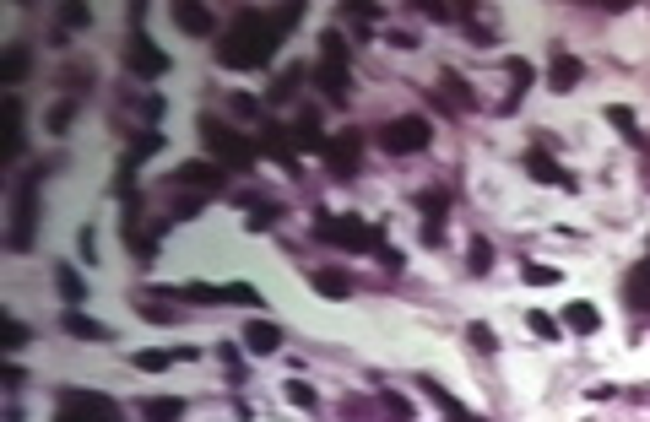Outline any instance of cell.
Wrapping results in <instances>:
<instances>
[{
    "mask_svg": "<svg viewBox=\"0 0 650 422\" xmlns=\"http://www.w3.org/2000/svg\"><path fill=\"white\" fill-rule=\"evenodd\" d=\"M65 81H71V92H81V87H92V70H81V65H71V70H65Z\"/></svg>",
    "mask_w": 650,
    "mask_h": 422,
    "instance_id": "7dc6e473",
    "label": "cell"
},
{
    "mask_svg": "<svg viewBox=\"0 0 650 422\" xmlns=\"http://www.w3.org/2000/svg\"><path fill=\"white\" fill-rule=\"evenodd\" d=\"M27 65H33V49H27V43H11V49L0 54V81H22Z\"/></svg>",
    "mask_w": 650,
    "mask_h": 422,
    "instance_id": "cb8c5ba5",
    "label": "cell"
},
{
    "mask_svg": "<svg viewBox=\"0 0 650 422\" xmlns=\"http://www.w3.org/2000/svg\"><path fill=\"white\" fill-rule=\"evenodd\" d=\"M380 412H385V417H396V422H412V407H407L401 396H391V390H380Z\"/></svg>",
    "mask_w": 650,
    "mask_h": 422,
    "instance_id": "60d3db41",
    "label": "cell"
},
{
    "mask_svg": "<svg viewBox=\"0 0 650 422\" xmlns=\"http://www.w3.org/2000/svg\"><path fill=\"white\" fill-rule=\"evenodd\" d=\"M76 27H92V11H87V5H60V27H54L49 38H54V43H65Z\"/></svg>",
    "mask_w": 650,
    "mask_h": 422,
    "instance_id": "484cf974",
    "label": "cell"
},
{
    "mask_svg": "<svg viewBox=\"0 0 650 422\" xmlns=\"http://www.w3.org/2000/svg\"><path fill=\"white\" fill-rule=\"evenodd\" d=\"M222 298H228V304H244V309H260V304H266L250 282H228V287H222Z\"/></svg>",
    "mask_w": 650,
    "mask_h": 422,
    "instance_id": "d590c367",
    "label": "cell"
},
{
    "mask_svg": "<svg viewBox=\"0 0 650 422\" xmlns=\"http://www.w3.org/2000/svg\"><path fill=\"white\" fill-rule=\"evenodd\" d=\"M645 184H650V146H645Z\"/></svg>",
    "mask_w": 650,
    "mask_h": 422,
    "instance_id": "f5cc1de1",
    "label": "cell"
},
{
    "mask_svg": "<svg viewBox=\"0 0 650 422\" xmlns=\"http://www.w3.org/2000/svg\"><path fill=\"white\" fill-rule=\"evenodd\" d=\"M174 27L190 33V38H206V33H217V16H212L206 5H195V0H179V5H174Z\"/></svg>",
    "mask_w": 650,
    "mask_h": 422,
    "instance_id": "4fadbf2b",
    "label": "cell"
},
{
    "mask_svg": "<svg viewBox=\"0 0 650 422\" xmlns=\"http://www.w3.org/2000/svg\"><path fill=\"white\" fill-rule=\"evenodd\" d=\"M0 347H5V352H22V347H27V325H22V320H5V325H0Z\"/></svg>",
    "mask_w": 650,
    "mask_h": 422,
    "instance_id": "8d00e7d4",
    "label": "cell"
},
{
    "mask_svg": "<svg viewBox=\"0 0 650 422\" xmlns=\"http://www.w3.org/2000/svg\"><path fill=\"white\" fill-rule=\"evenodd\" d=\"M315 233H320L325 244L347 249V255H363V249H374V244H380V233H374L363 217H320V222H315Z\"/></svg>",
    "mask_w": 650,
    "mask_h": 422,
    "instance_id": "8992f818",
    "label": "cell"
},
{
    "mask_svg": "<svg viewBox=\"0 0 650 422\" xmlns=\"http://www.w3.org/2000/svg\"><path fill=\"white\" fill-rule=\"evenodd\" d=\"M466 38H472V43H494L499 33H494V27H483V22H472V33H466Z\"/></svg>",
    "mask_w": 650,
    "mask_h": 422,
    "instance_id": "681fc988",
    "label": "cell"
},
{
    "mask_svg": "<svg viewBox=\"0 0 650 422\" xmlns=\"http://www.w3.org/2000/svg\"><path fill=\"white\" fill-rule=\"evenodd\" d=\"M418 211L429 217V222H445V211H450V195L434 184V190H418Z\"/></svg>",
    "mask_w": 650,
    "mask_h": 422,
    "instance_id": "83f0119b",
    "label": "cell"
},
{
    "mask_svg": "<svg viewBox=\"0 0 650 422\" xmlns=\"http://www.w3.org/2000/svg\"><path fill=\"white\" fill-rule=\"evenodd\" d=\"M125 65H130V76H163L168 70V54L141 33V27H130V43H125Z\"/></svg>",
    "mask_w": 650,
    "mask_h": 422,
    "instance_id": "30bf717a",
    "label": "cell"
},
{
    "mask_svg": "<svg viewBox=\"0 0 650 422\" xmlns=\"http://www.w3.org/2000/svg\"><path fill=\"white\" fill-rule=\"evenodd\" d=\"M271 16H277V27H282V33H293V27L304 22V5H277Z\"/></svg>",
    "mask_w": 650,
    "mask_h": 422,
    "instance_id": "7bdbcfd3",
    "label": "cell"
},
{
    "mask_svg": "<svg viewBox=\"0 0 650 422\" xmlns=\"http://www.w3.org/2000/svg\"><path fill=\"white\" fill-rule=\"evenodd\" d=\"M358 152H363V136L347 130V136H331L325 141V173L342 184V179H358Z\"/></svg>",
    "mask_w": 650,
    "mask_h": 422,
    "instance_id": "9c48e42d",
    "label": "cell"
},
{
    "mask_svg": "<svg viewBox=\"0 0 650 422\" xmlns=\"http://www.w3.org/2000/svg\"><path fill=\"white\" fill-rule=\"evenodd\" d=\"M526 282H532V287H553L559 271H553V266H526Z\"/></svg>",
    "mask_w": 650,
    "mask_h": 422,
    "instance_id": "bcb514c9",
    "label": "cell"
},
{
    "mask_svg": "<svg viewBox=\"0 0 650 422\" xmlns=\"http://www.w3.org/2000/svg\"><path fill=\"white\" fill-rule=\"evenodd\" d=\"M130 363H136V369H141V374H163V369H168V363H174V352H157V347H152V352H136V358H130Z\"/></svg>",
    "mask_w": 650,
    "mask_h": 422,
    "instance_id": "74e56055",
    "label": "cell"
},
{
    "mask_svg": "<svg viewBox=\"0 0 650 422\" xmlns=\"http://www.w3.org/2000/svg\"><path fill=\"white\" fill-rule=\"evenodd\" d=\"M287 33L277 27V16L271 11H233V22L217 33V60L228 65V70H260L271 54H277V43H282Z\"/></svg>",
    "mask_w": 650,
    "mask_h": 422,
    "instance_id": "6da1fadb",
    "label": "cell"
},
{
    "mask_svg": "<svg viewBox=\"0 0 650 422\" xmlns=\"http://www.w3.org/2000/svg\"><path fill=\"white\" fill-rule=\"evenodd\" d=\"M287 401H293V407H304V412H309V407H315V390H309V385H304V380H287Z\"/></svg>",
    "mask_w": 650,
    "mask_h": 422,
    "instance_id": "f6af8a7d",
    "label": "cell"
},
{
    "mask_svg": "<svg viewBox=\"0 0 650 422\" xmlns=\"http://www.w3.org/2000/svg\"><path fill=\"white\" fill-rule=\"evenodd\" d=\"M244 206H250L244 228H271V222L282 217V206H277V201H266V195H244Z\"/></svg>",
    "mask_w": 650,
    "mask_h": 422,
    "instance_id": "4316f807",
    "label": "cell"
},
{
    "mask_svg": "<svg viewBox=\"0 0 650 422\" xmlns=\"http://www.w3.org/2000/svg\"><path fill=\"white\" fill-rule=\"evenodd\" d=\"M179 304H201V309H212V304H228V298H222V287H212V282H190V287H179Z\"/></svg>",
    "mask_w": 650,
    "mask_h": 422,
    "instance_id": "f1b7e54d",
    "label": "cell"
},
{
    "mask_svg": "<svg viewBox=\"0 0 650 422\" xmlns=\"http://www.w3.org/2000/svg\"><path fill=\"white\" fill-rule=\"evenodd\" d=\"M65 331H71L76 342H108V331H103L98 320H87V314H76V309L65 314Z\"/></svg>",
    "mask_w": 650,
    "mask_h": 422,
    "instance_id": "f546056e",
    "label": "cell"
},
{
    "mask_svg": "<svg viewBox=\"0 0 650 422\" xmlns=\"http://www.w3.org/2000/svg\"><path fill=\"white\" fill-rule=\"evenodd\" d=\"M141 417L146 422H179L184 417V401H179V396H152V401H141Z\"/></svg>",
    "mask_w": 650,
    "mask_h": 422,
    "instance_id": "d4e9b609",
    "label": "cell"
},
{
    "mask_svg": "<svg viewBox=\"0 0 650 422\" xmlns=\"http://www.w3.org/2000/svg\"><path fill=\"white\" fill-rule=\"evenodd\" d=\"M466 342H472V347H477V352H499V336H494V331H488V325H477V320H472V325H466Z\"/></svg>",
    "mask_w": 650,
    "mask_h": 422,
    "instance_id": "ab89813d",
    "label": "cell"
},
{
    "mask_svg": "<svg viewBox=\"0 0 650 422\" xmlns=\"http://www.w3.org/2000/svg\"><path fill=\"white\" fill-rule=\"evenodd\" d=\"M136 309H141V314H146L152 325H174V320L184 314V304H179V298H152V287H141Z\"/></svg>",
    "mask_w": 650,
    "mask_h": 422,
    "instance_id": "d6986e66",
    "label": "cell"
},
{
    "mask_svg": "<svg viewBox=\"0 0 650 422\" xmlns=\"http://www.w3.org/2000/svg\"><path fill=\"white\" fill-rule=\"evenodd\" d=\"M60 412H71L81 422H125V412L98 390H60Z\"/></svg>",
    "mask_w": 650,
    "mask_h": 422,
    "instance_id": "ba28073f",
    "label": "cell"
},
{
    "mask_svg": "<svg viewBox=\"0 0 650 422\" xmlns=\"http://www.w3.org/2000/svg\"><path fill=\"white\" fill-rule=\"evenodd\" d=\"M201 141H206V152H212L222 168H239V173H244V168H255V146H260V141L239 136L233 125H222V119H212V114L201 119Z\"/></svg>",
    "mask_w": 650,
    "mask_h": 422,
    "instance_id": "277c9868",
    "label": "cell"
},
{
    "mask_svg": "<svg viewBox=\"0 0 650 422\" xmlns=\"http://www.w3.org/2000/svg\"><path fill=\"white\" fill-rule=\"evenodd\" d=\"M315 293H320V298H353L347 266H320V271H315Z\"/></svg>",
    "mask_w": 650,
    "mask_h": 422,
    "instance_id": "7402d4cb",
    "label": "cell"
},
{
    "mask_svg": "<svg viewBox=\"0 0 650 422\" xmlns=\"http://www.w3.org/2000/svg\"><path fill=\"white\" fill-rule=\"evenodd\" d=\"M0 125H5L0 163H16V157H22V146H27V108H22V98H5V103H0Z\"/></svg>",
    "mask_w": 650,
    "mask_h": 422,
    "instance_id": "8fae6325",
    "label": "cell"
},
{
    "mask_svg": "<svg viewBox=\"0 0 650 422\" xmlns=\"http://www.w3.org/2000/svg\"><path fill=\"white\" fill-rule=\"evenodd\" d=\"M608 119H613V130H618L624 141H640V125H635V108H624V103H613V108H608Z\"/></svg>",
    "mask_w": 650,
    "mask_h": 422,
    "instance_id": "1f68e13d",
    "label": "cell"
},
{
    "mask_svg": "<svg viewBox=\"0 0 650 422\" xmlns=\"http://www.w3.org/2000/svg\"><path fill=\"white\" fill-rule=\"evenodd\" d=\"M54 282H60V293H65V304H81V298H87V287H81V277H76L71 266H60V271H54Z\"/></svg>",
    "mask_w": 650,
    "mask_h": 422,
    "instance_id": "e575fe53",
    "label": "cell"
},
{
    "mask_svg": "<svg viewBox=\"0 0 650 422\" xmlns=\"http://www.w3.org/2000/svg\"><path fill=\"white\" fill-rule=\"evenodd\" d=\"M282 347V325H271V320H250L244 325V352L250 358H271Z\"/></svg>",
    "mask_w": 650,
    "mask_h": 422,
    "instance_id": "5bb4252c",
    "label": "cell"
},
{
    "mask_svg": "<svg viewBox=\"0 0 650 422\" xmlns=\"http://www.w3.org/2000/svg\"><path fill=\"white\" fill-rule=\"evenodd\" d=\"M423 390H429V396H434V401L445 407V417H450V422H488L483 412H466V407H461V401H456V396H450L445 385H434V380H423Z\"/></svg>",
    "mask_w": 650,
    "mask_h": 422,
    "instance_id": "603a6c76",
    "label": "cell"
},
{
    "mask_svg": "<svg viewBox=\"0 0 650 422\" xmlns=\"http://www.w3.org/2000/svg\"><path fill=\"white\" fill-rule=\"evenodd\" d=\"M38 179H43V168H27V173L16 179L11 228H5V249H11V255H27V249H33V228H38Z\"/></svg>",
    "mask_w": 650,
    "mask_h": 422,
    "instance_id": "3957f363",
    "label": "cell"
},
{
    "mask_svg": "<svg viewBox=\"0 0 650 422\" xmlns=\"http://www.w3.org/2000/svg\"><path fill=\"white\" fill-rule=\"evenodd\" d=\"M71 119H76V98H60V103L49 108V130H54V136H65V130H71Z\"/></svg>",
    "mask_w": 650,
    "mask_h": 422,
    "instance_id": "d6a6232c",
    "label": "cell"
},
{
    "mask_svg": "<svg viewBox=\"0 0 650 422\" xmlns=\"http://www.w3.org/2000/svg\"><path fill=\"white\" fill-rule=\"evenodd\" d=\"M54 422H81V417H71V412H54Z\"/></svg>",
    "mask_w": 650,
    "mask_h": 422,
    "instance_id": "816d5d0a",
    "label": "cell"
},
{
    "mask_svg": "<svg viewBox=\"0 0 650 422\" xmlns=\"http://www.w3.org/2000/svg\"><path fill=\"white\" fill-rule=\"evenodd\" d=\"M429 141H434V119H423V114H401V119H385V125H380V146H385L391 157L423 152Z\"/></svg>",
    "mask_w": 650,
    "mask_h": 422,
    "instance_id": "5b68a950",
    "label": "cell"
},
{
    "mask_svg": "<svg viewBox=\"0 0 650 422\" xmlns=\"http://www.w3.org/2000/svg\"><path fill=\"white\" fill-rule=\"evenodd\" d=\"M76 249H81V260H87V266L98 260V249H92V228H81V239H76Z\"/></svg>",
    "mask_w": 650,
    "mask_h": 422,
    "instance_id": "c3c4849f",
    "label": "cell"
},
{
    "mask_svg": "<svg viewBox=\"0 0 650 422\" xmlns=\"http://www.w3.org/2000/svg\"><path fill=\"white\" fill-rule=\"evenodd\" d=\"M157 146H163V136H157V130H141V136L130 141V157H146V152H157Z\"/></svg>",
    "mask_w": 650,
    "mask_h": 422,
    "instance_id": "ee69618b",
    "label": "cell"
},
{
    "mask_svg": "<svg viewBox=\"0 0 650 422\" xmlns=\"http://www.w3.org/2000/svg\"><path fill=\"white\" fill-rule=\"evenodd\" d=\"M315 87L331 98V103H347V87H353V60H347V33L342 27H325L320 33V60H315Z\"/></svg>",
    "mask_w": 650,
    "mask_h": 422,
    "instance_id": "7a4b0ae2",
    "label": "cell"
},
{
    "mask_svg": "<svg viewBox=\"0 0 650 422\" xmlns=\"http://www.w3.org/2000/svg\"><path fill=\"white\" fill-rule=\"evenodd\" d=\"M201 206H206V195L179 190V195H174V206H168V222H190V217H201Z\"/></svg>",
    "mask_w": 650,
    "mask_h": 422,
    "instance_id": "4dcf8cb0",
    "label": "cell"
},
{
    "mask_svg": "<svg viewBox=\"0 0 650 422\" xmlns=\"http://www.w3.org/2000/svg\"><path fill=\"white\" fill-rule=\"evenodd\" d=\"M580 76H586V65H580L575 54H564V49H559V54H553V65H548V87H553V92H570V87H580Z\"/></svg>",
    "mask_w": 650,
    "mask_h": 422,
    "instance_id": "e0dca14e",
    "label": "cell"
},
{
    "mask_svg": "<svg viewBox=\"0 0 650 422\" xmlns=\"http://www.w3.org/2000/svg\"><path fill=\"white\" fill-rule=\"evenodd\" d=\"M526 325H532V331H537L542 342H559V320H553V314H542V309H532V314H526Z\"/></svg>",
    "mask_w": 650,
    "mask_h": 422,
    "instance_id": "f35d334b",
    "label": "cell"
},
{
    "mask_svg": "<svg viewBox=\"0 0 650 422\" xmlns=\"http://www.w3.org/2000/svg\"><path fill=\"white\" fill-rule=\"evenodd\" d=\"M466 266L483 277V271L494 266V244H488V239H472V244H466Z\"/></svg>",
    "mask_w": 650,
    "mask_h": 422,
    "instance_id": "836d02e7",
    "label": "cell"
},
{
    "mask_svg": "<svg viewBox=\"0 0 650 422\" xmlns=\"http://www.w3.org/2000/svg\"><path fill=\"white\" fill-rule=\"evenodd\" d=\"M287 130H293L298 152H325V130H320V114H315V108H304V114H298Z\"/></svg>",
    "mask_w": 650,
    "mask_h": 422,
    "instance_id": "ac0fdd59",
    "label": "cell"
},
{
    "mask_svg": "<svg viewBox=\"0 0 650 422\" xmlns=\"http://www.w3.org/2000/svg\"><path fill=\"white\" fill-rule=\"evenodd\" d=\"M298 81H304V65H287V70H282V81L271 87V98H293V92H298Z\"/></svg>",
    "mask_w": 650,
    "mask_h": 422,
    "instance_id": "b9f144b4",
    "label": "cell"
},
{
    "mask_svg": "<svg viewBox=\"0 0 650 422\" xmlns=\"http://www.w3.org/2000/svg\"><path fill=\"white\" fill-rule=\"evenodd\" d=\"M260 146L271 152V163H282L287 173H298V141H293V130H287V125L260 119Z\"/></svg>",
    "mask_w": 650,
    "mask_h": 422,
    "instance_id": "7c38bea8",
    "label": "cell"
},
{
    "mask_svg": "<svg viewBox=\"0 0 650 422\" xmlns=\"http://www.w3.org/2000/svg\"><path fill=\"white\" fill-rule=\"evenodd\" d=\"M624 304H629L635 314H650V260L624 277Z\"/></svg>",
    "mask_w": 650,
    "mask_h": 422,
    "instance_id": "44dd1931",
    "label": "cell"
},
{
    "mask_svg": "<svg viewBox=\"0 0 650 422\" xmlns=\"http://www.w3.org/2000/svg\"><path fill=\"white\" fill-rule=\"evenodd\" d=\"M439 98H445V108H456V114H472V108H477V92H472L466 76H456V70L439 76Z\"/></svg>",
    "mask_w": 650,
    "mask_h": 422,
    "instance_id": "9a60e30c",
    "label": "cell"
},
{
    "mask_svg": "<svg viewBox=\"0 0 650 422\" xmlns=\"http://www.w3.org/2000/svg\"><path fill=\"white\" fill-rule=\"evenodd\" d=\"M168 184H174V190H190V195H217V190H228V168H222V163H212V157L174 163Z\"/></svg>",
    "mask_w": 650,
    "mask_h": 422,
    "instance_id": "52a82bcc",
    "label": "cell"
},
{
    "mask_svg": "<svg viewBox=\"0 0 650 422\" xmlns=\"http://www.w3.org/2000/svg\"><path fill=\"white\" fill-rule=\"evenodd\" d=\"M0 380H5V385H11V390H16V385H22V380H27V374H22V369H16V363H5V369H0Z\"/></svg>",
    "mask_w": 650,
    "mask_h": 422,
    "instance_id": "f907efd6",
    "label": "cell"
},
{
    "mask_svg": "<svg viewBox=\"0 0 650 422\" xmlns=\"http://www.w3.org/2000/svg\"><path fill=\"white\" fill-rule=\"evenodd\" d=\"M521 168H526L537 184H564V190H575V179H570V173H564L548 152H526V157H521Z\"/></svg>",
    "mask_w": 650,
    "mask_h": 422,
    "instance_id": "2e32d148",
    "label": "cell"
},
{
    "mask_svg": "<svg viewBox=\"0 0 650 422\" xmlns=\"http://www.w3.org/2000/svg\"><path fill=\"white\" fill-rule=\"evenodd\" d=\"M564 331H575V336H597V331H602V314H597V304H586V298L564 304Z\"/></svg>",
    "mask_w": 650,
    "mask_h": 422,
    "instance_id": "ffe728a7",
    "label": "cell"
}]
</instances>
